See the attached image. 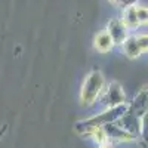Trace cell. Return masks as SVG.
<instances>
[{"label":"cell","mask_w":148,"mask_h":148,"mask_svg":"<svg viewBox=\"0 0 148 148\" xmlns=\"http://www.w3.org/2000/svg\"><path fill=\"white\" fill-rule=\"evenodd\" d=\"M99 101L105 108H114L126 104V93L119 82H111L105 84V88L99 96Z\"/></svg>","instance_id":"277c9868"},{"label":"cell","mask_w":148,"mask_h":148,"mask_svg":"<svg viewBox=\"0 0 148 148\" xmlns=\"http://www.w3.org/2000/svg\"><path fill=\"white\" fill-rule=\"evenodd\" d=\"M126 105L127 104H123V105H119V107H114V108H105L104 113H99V114H96L93 117L77 121L76 126H74V130H76L80 136H89V133L92 130L104 127V126L108 125V123L116 121L123 113H125Z\"/></svg>","instance_id":"3957f363"},{"label":"cell","mask_w":148,"mask_h":148,"mask_svg":"<svg viewBox=\"0 0 148 148\" xmlns=\"http://www.w3.org/2000/svg\"><path fill=\"white\" fill-rule=\"evenodd\" d=\"M111 3H114L117 6H123V8H129V6H133V3L136 0H110Z\"/></svg>","instance_id":"9c48e42d"},{"label":"cell","mask_w":148,"mask_h":148,"mask_svg":"<svg viewBox=\"0 0 148 148\" xmlns=\"http://www.w3.org/2000/svg\"><path fill=\"white\" fill-rule=\"evenodd\" d=\"M121 22L126 28H138L147 24V8L144 6H129L125 9Z\"/></svg>","instance_id":"8992f818"},{"label":"cell","mask_w":148,"mask_h":148,"mask_svg":"<svg viewBox=\"0 0 148 148\" xmlns=\"http://www.w3.org/2000/svg\"><path fill=\"white\" fill-rule=\"evenodd\" d=\"M98 148H114V144H111V142H102V144H98Z\"/></svg>","instance_id":"30bf717a"},{"label":"cell","mask_w":148,"mask_h":148,"mask_svg":"<svg viewBox=\"0 0 148 148\" xmlns=\"http://www.w3.org/2000/svg\"><path fill=\"white\" fill-rule=\"evenodd\" d=\"M121 49L129 59H138L147 52V34L127 36V39L121 43Z\"/></svg>","instance_id":"5b68a950"},{"label":"cell","mask_w":148,"mask_h":148,"mask_svg":"<svg viewBox=\"0 0 148 148\" xmlns=\"http://www.w3.org/2000/svg\"><path fill=\"white\" fill-rule=\"evenodd\" d=\"M107 33L110 34V37L113 39L114 45H120L127 39V28L125 27V24L121 22V19H113L108 24V30Z\"/></svg>","instance_id":"52a82bcc"},{"label":"cell","mask_w":148,"mask_h":148,"mask_svg":"<svg viewBox=\"0 0 148 148\" xmlns=\"http://www.w3.org/2000/svg\"><path fill=\"white\" fill-rule=\"evenodd\" d=\"M145 119H147V86L139 90L135 99L126 105V110L114 123L123 130L130 133L132 136L144 141L145 130Z\"/></svg>","instance_id":"6da1fadb"},{"label":"cell","mask_w":148,"mask_h":148,"mask_svg":"<svg viewBox=\"0 0 148 148\" xmlns=\"http://www.w3.org/2000/svg\"><path fill=\"white\" fill-rule=\"evenodd\" d=\"M6 130H8V125H5L3 127H0V139H2V138L5 136V133H6Z\"/></svg>","instance_id":"8fae6325"},{"label":"cell","mask_w":148,"mask_h":148,"mask_svg":"<svg viewBox=\"0 0 148 148\" xmlns=\"http://www.w3.org/2000/svg\"><path fill=\"white\" fill-rule=\"evenodd\" d=\"M93 47H95V51H98V52L107 53V52H110L111 49L114 47V42H113V39L110 37V34L107 31H101V33H98L95 36Z\"/></svg>","instance_id":"ba28073f"},{"label":"cell","mask_w":148,"mask_h":148,"mask_svg":"<svg viewBox=\"0 0 148 148\" xmlns=\"http://www.w3.org/2000/svg\"><path fill=\"white\" fill-rule=\"evenodd\" d=\"M105 76L104 73L99 68H93L90 70L82 83V88H80V93H79V99L80 104L83 107H90L93 105L98 99L105 88Z\"/></svg>","instance_id":"7a4b0ae2"}]
</instances>
